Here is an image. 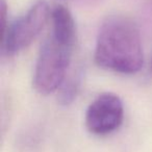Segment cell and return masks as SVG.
I'll use <instances>...</instances> for the list:
<instances>
[{"instance_id": "obj_1", "label": "cell", "mask_w": 152, "mask_h": 152, "mask_svg": "<svg viewBox=\"0 0 152 152\" xmlns=\"http://www.w3.org/2000/svg\"><path fill=\"white\" fill-rule=\"evenodd\" d=\"M94 58L100 68L116 73L139 72L144 53L137 24L123 16L107 18L98 31Z\"/></svg>"}, {"instance_id": "obj_5", "label": "cell", "mask_w": 152, "mask_h": 152, "mask_svg": "<svg viewBox=\"0 0 152 152\" xmlns=\"http://www.w3.org/2000/svg\"><path fill=\"white\" fill-rule=\"evenodd\" d=\"M80 78L78 74H74L68 79H65L63 85L61 86V91L58 94V101L61 105H69L74 101L77 96L79 89Z\"/></svg>"}, {"instance_id": "obj_3", "label": "cell", "mask_w": 152, "mask_h": 152, "mask_svg": "<svg viewBox=\"0 0 152 152\" xmlns=\"http://www.w3.org/2000/svg\"><path fill=\"white\" fill-rule=\"evenodd\" d=\"M49 18V7L45 1H39L27 13L7 26L1 37L3 51L14 55L26 49L41 34Z\"/></svg>"}, {"instance_id": "obj_6", "label": "cell", "mask_w": 152, "mask_h": 152, "mask_svg": "<svg viewBox=\"0 0 152 152\" xmlns=\"http://www.w3.org/2000/svg\"><path fill=\"white\" fill-rule=\"evenodd\" d=\"M151 67H152V64H151Z\"/></svg>"}, {"instance_id": "obj_4", "label": "cell", "mask_w": 152, "mask_h": 152, "mask_svg": "<svg viewBox=\"0 0 152 152\" xmlns=\"http://www.w3.org/2000/svg\"><path fill=\"white\" fill-rule=\"evenodd\" d=\"M123 117L124 107L120 97L113 93H104L88 107L86 126L94 134H108L120 127Z\"/></svg>"}, {"instance_id": "obj_2", "label": "cell", "mask_w": 152, "mask_h": 152, "mask_svg": "<svg viewBox=\"0 0 152 152\" xmlns=\"http://www.w3.org/2000/svg\"><path fill=\"white\" fill-rule=\"evenodd\" d=\"M75 42L51 34L41 47L34 74V87L41 95H49L66 79Z\"/></svg>"}]
</instances>
